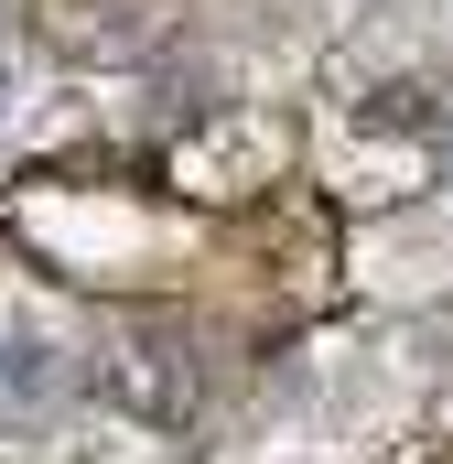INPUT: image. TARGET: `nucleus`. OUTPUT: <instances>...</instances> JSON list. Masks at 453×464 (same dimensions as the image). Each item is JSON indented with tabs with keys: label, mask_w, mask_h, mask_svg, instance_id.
Listing matches in <instances>:
<instances>
[{
	"label": "nucleus",
	"mask_w": 453,
	"mask_h": 464,
	"mask_svg": "<svg viewBox=\"0 0 453 464\" xmlns=\"http://www.w3.org/2000/svg\"><path fill=\"white\" fill-rule=\"evenodd\" d=\"M98 389H109L130 421L173 432V421H195L206 356H195V335H184V324H119L109 346H98Z\"/></svg>",
	"instance_id": "obj_1"
},
{
	"label": "nucleus",
	"mask_w": 453,
	"mask_h": 464,
	"mask_svg": "<svg viewBox=\"0 0 453 464\" xmlns=\"http://www.w3.org/2000/svg\"><path fill=\"white\" fill-rule=\"evenodd\" d=\"M33 22L65 44V54H109L140 33V0H33Z\"/></svg>",
	"instance_id": "obj_2"
},
{
	"label": "nucleus",
	"mask_w": 453,
	"mask_h": 464,
	"mask_svg": "<svg viewBox=\"0 0 453 464\" xmlns=\"http://www.w3.org/2000/svg\"><path fill=\"white\" fill-rule=\"evenodd\" d=\"M0 389H54V346H0Z\"/></svg>",
	"instance_id": "obj_3"
}]
</instances>
